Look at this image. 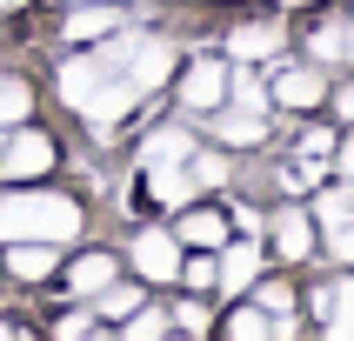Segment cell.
<instances>
[{
    "instance_id": "cell-27",
    "label": "cell",
    "mask_w": 354,
    "mask_h": 341,
    "mask_svg": "<svg viewBox=\"0 0 354 341\" xmlns=\"http://www.w3.org/2000/svg\"><path fill=\"white\" fill-rule=\"evenodd\" d=\"M160 328H167V315H154V308H147V315H134V321H127V341H154Z\"/></svg>"
},
{
    "instance_id": "cell-17",
    "label": "cell",
    "mask_w": 354,
    "mask_h": 341,
    "mask_svg": "<svg viewBox=\"0 0 354 341\" xmlns=\"http://www.w3.org/2000/svg\"><path fill=\"white\" fill-rule=\"evenodd\" d=\"M174 234H180V241H194V248H221V241H227V221L207 214V208H194V214H180Z\"/></svg>"
},
{
    "instance_id": "cell-24",
    "label": "cell",
    "mask_w": 354,
    "mask_h": 341,
    "mask_svg": "<svg viewBox=\"0 0 354 341\" xmlns=\"http://www.w3.org/2000/svg\"><path fill=\"white\" fill-rule=\"evenodd\" d=\"M187 174H194V187H214V181H227V160H221V154H201V160H187Z\"/></svg>"
},
{
    "instance_id": "cell-20",
    "label": "cell",
    "mask_w": 354,
    "mask_h": 341,
    "mask_svg": "<svg viewBox=\"0 0 354 341\" xmlns=\"http://www.w3.org/2000/svg\"><path fill=\"white\" fill-rule=\"evenodd\" d=\"M315 221H321V228H341V221H354V187L321 194V201H315Z\"/></svg>"
},
{
    "instance_id": "cell-3",
    "label": "cell",
    "mask_w": 354,
    "mask_h": 341,
    "mask_svg": "<svg viewBox=\"0 0 354 341\" xmlns=\"http://www.w3.org/2000/svg\"><path fill=\"white\" fill-rule=\"evenodd\" d=\"M54 167V140L34 134V127H14L0 134V181H27V174H47Z\"/></svg>"
},
{
    "instance_id": "cell-5",
    "label": "cell",
    "mask_w": 354,
    "mask_h": 341,
    "mask_svg": "<svg viewBox=\"0 0 354 341\" xmlns=\"http://www.w3.org/2000/svg\"><path fill=\"white\" fill-rule=\"evenodd\" d=\"M180 100H187V107H201V114H207V107H221V100H227V67H221V60H194V67L180 74Z\"/></svg>"
},
{
    "instance_id": "cell-4",
    "label": "cell",
    "mask_w": 354,
    "mask_h": 341,
    "mask_svg": "<svg viewBox=\"0 0 354 341\" xmlns=\"http://www.w3.org/2000/svg\"><path fill=\"white\" fill-rule=\"evenodd\" d=\"M134 268L147 281H174L180 275V234H160V228H154V234H140L134 241Z\"/></svg>"
},
{
    "instance_id": "cell-12",
    "label": "cell",
    "mask_w": 354,
    "mask_h": 341,
    "mask_svg": "<svg viewBox=\"0 0 354 341\" xmlns=\"http://www.w3.org/2000/svg\"><path fill=\"white\" fill-rule=\"evenodd\" d=\"M274 248H281V261H301L315 248V221L301 214V208H281L274 214Z\"/></svg>"
},
{
    "instance_id": "cell-7",
    "label": "cell",
    "mask_w": 354,
    "mask_h": 341,
    "mask_svg": "<svg viewBox=\"0 0 354 341\" xmlns=\"http://www.w3.org/2000/svg\"><path fill=\"white\" fill-rule=\"evenodd\" d=\"M315 315L328 321L335 341H348L354 335V281H321V288H315Z\"/></svg>"
},
{
    "instance_id": "cell-9",
    "label": "cell",
    "mask_w": 354,
    "mask_h": 341,
    "mask_svg": "<svg viewBox=\"0 0 354 341\" xmlns=\"http://www.w3.org/2000/svg\"><path fill=\"white\" fill-rule=\"evenodd\" d=\"M100 80H107V60H87V54H74L67 67H60V100H67V107H87Z\"/></svg>"
},
{
    "instance_id": "cell-22",
    "label": "cell",
    "mask_w": 354,
    "mask_h": 341,
    "mask_svg": "<svg viewBox=\"0 0 354 341\" xmlns=\"http://www.w3.org/2000/svg\"><path fill=\"white\" fill-rule=\"evenodd\" d=\"M234 335H241V341L274 335V315H268V308H241V315H234Z\"/></svg>"
},
{
    "instance_id": "cell-25",
    "label": "cell",
    "mask_w": 354,
    "mask_h": 341,
    "mask_svg": "<svg viewBox=\"0 0 354 341\" xmlns=\"http://www.w3.org/2000/svg\"><path fill=\"white\" fill-rule=\"evenodd\" d=\"M328 255H335V261H348V268H354V221L328 228Z\"/></svg>"
},
{
    "instance_id": "cell-23",
    "label": "cell",
    "mask_w": 354,
    "mask_h": 341,
    "mask_svg": "<svg viewBox=\"0 0 354 341\" xmlns=\"http://www.w3.org/2000/svg\"><path fill=\"white\" fill-rule=\"evenodd\" d=\"M100 308H107V315H134V308H140V288H114V281H107V288H100Z\"/></svg>"
},
{
    "instance_id": "cell-2",
    "label": "cell",
    "mask_w": 354,
    "mask_h": 341,
    "mask_svg": "<svg viewBox=\"0 0 354 341\" xmlns=\"http://www.w3.org/2000/svg\"><path fill=\"white\" fill-rule=\"evenodd\" d=\"M107 67H120V74L134 80L140 94L147 87H160L167 80V67H174V54H167V40H147V34H120V40H107Z\"/></svg>"
},
{
    "instance_id": "cell-8",
    "label": "cell",
    "mask_w": 354,
    "mask_h": 341,
    "mask_svg": "<svg viewBox=\"0 0 354 341\" xmlns=\"http://www.w3.org/2000/svg\"><path fill=\"white\" fill-rule=\"evenodd\" d=\"M274 100L281 107H315V100H328V80L315 67H274Z\"/></svg>"
},
{
    "instance_id": "cell-13",
    "label": "cell",
    "mask_w": 354,
    "mask_h": 341,
    "mask_svg": "<svg viewBox=\"0 0 354 341\" xmlns=\"http://www.w3.org/2000/svg\"><path fill=\"white\" fill-rule=\"evenodd\" d=\"M187 160H194V134L187 127H160L147 140V167H187Z\"/></svg>"
},
{
    "instance_id": "cell-28",
    "label": "cell",
    "mask_w": 354,
    "mask_h": 341,
    "mask_svg": "<svg viewBox=\"0 0 354 341\" xmlns=\"http://www.w3.org/2000/svg\"><path fill=\"white\" fill-rule=\"evenodd\" d=\"M180 275H187V288H214V261H187Z\"/></svg>"
},
{
    "instance_id": "cell-16",
    "label": "cell",
    "mask_w": 354,
    "mask_h": 341,
    "mask_svg": "<svg viewBox=\"0 0 354 341\" xmlns=\"http://www.w3.org/2000/svg\"><path fill=\"white\" fill-rule=\"evenodd\" d=\"M7 268L27 275V281H40L47 268H54V241H14V248H7Z\"/></svg>"
},
{
    "instance_id": "cell-1",
    "label": "cell",
    "mask_w": 354,
    "mask_h": 341,
    "mask_svg": "<svg viewBox=\"0 0 354 341\" xmlns=\"http://www.w3.org/2000/svg\"><path fill=\"white\" fill-rule=\"evenodd\" d=\"M0 234H7V241H74L80 234V208L67 194L20 187V194L0 201Z\"/></svg>"
},
{
    "instance_id": "cell-10",
    "label": "cell",
    "mask_w": 354,
    "mask_h": 341,
    "mask_svg": "<svg viewBox=\"0 0 354 341\" xmlns=\"http://www.w3.org/2000/svg\"><path fill=\"white\" fill-rule=\"evenodd\" d=\"M254 268H261V248L254 241H234L227 255L214 261V281H221V295H241L248 281H254Z\"/></svg>"
},
{
    "instance_id": "cell-30",
    "label": "cell",
    "mask_w": 354,
    "mask_h": 341,
    "mask_svg": "<svg viewBox=\"0 0 354 341\" xmlns=\"http://www.w3.org/2000/svg\"><path fill=\"white\" fill-rule=\"evenodd\" d=\"M341 174L354 181V140H348V147H341Z\"/></svg>"
},
{
    "instance_id": "cell-18",
    "label": "cell",
    "mask_w": 354,
    "mask_h": 341,
    "mask_svg": "<svg viewBox=\"0 0 354 341\" xmlns=\"http://www.w3.org/2000/svg\"><path fill=\"white\" fill-rule=\"evenodd\" d=\"M107 281H114V261H107V255H80L74 275H67V288H74V295H100Z\"/></svg>"
},
{
    "instance_id": "cell-19",
    "label": "cell",
    "mask_w": 354,
    "mask_h": 341,
    "mask_svg": "<svg viewBox=\"0 0 354 341\" xmlns=\"http://www.w3.org/2000/svg\"><path fill=\"white\" fill-rule=\"evenodd\" d=\"M27 107H34V94H27V80L0 74V127H7V120H27Z\"/></svg>"
},
{
    "instance_id": "cell-26",
    "label": "cell",
    "mask_w": 354,
    "mask_h": 341,
    "mask_svg": "<svg viewBox=\"0 0 354 341\" xmlns=\"http://www.w3.org/2000/svg\"><path fill=\"white\" fill-rule=\"evenodd\" d=\"M254 295H261V308H268V315H295V295H288L281 281H268V288H254Z\"/></svg>"
},
{
    "instance_id": "cell-6",
    "label": "cell",
    "mask_w": 354,
    "mask_h": 341,
    "mask_svg": "<svg viewBox=\"0 0 354 341\" xmlns=\"http://www.w3.org/2000/svg\"><path fill=\"white\" fill-rule=\"evenodd\" d=\"M214 140H221V147H261V140H268V114L234 100L227 114H214Z\"/></svg>"
},
{
    "instance_id": "cell-29",
    "label": "cell",
    "mask_w": 354,
    "mask_h": 341,
    "mask_svg": "<svg viewBox=\"0 0 354 341\" xmlns=\"http://www.w3.org/2000/svg\"><path fill=\"white\" fill-rule=\"evenodd\" d=\"M335 107H341V120H354V87H341V94H335Z\"/></svg>"
},
{
    "instance_id": "cell-15",
    "label": "cell",
    "mask_w": 354,
    "mask_h": 341,
    "mask_svg": "<svg viewBox=\"0 0 354 341\" xmlns=\"http://www.w3.org/2000/svg\"><path fill=\"white\" fill-rule=\"evenodd\" d=\"M120 14L114 7H100V0H80V14L67 20V40H100V34H114Z\"/></svg>"
},
{
    "instance_id": "cell-14",
    "label": "cell",
    "mask_w": 354,
    "mask_h": 341,
    "mask_svg": "<svg viewBox=\"0 0 354 341\" xmlns=\"http://www.w3.org/2000/svg\"><path fill=\"white\" fill-rule=\"evenodd\" d=\"M308 47H315V60H354V20H321Z\"/></svg>"
},
{
    "instance_id": "cell-11",
    "label": "cell",
    "mask_w": 354,
    "mask_h": 341,
    "mask_svg": "<svg viewBox=\"0 0 354 341\" xmlns=\"http://www.w3.org/2000/svg\"><path fill=\"white\" fill-rule=\"evenodd\" d=\"M274 47H281V20H248V27L227 34V54L234 60H268Z\"/></svg>"
},
{
    "instance_id": "cell-31",
    "label": "cell",
    "mask_w": 354,
    "mask_h": 341,
    "mask_svg": "<svg viewBox=\"0 0 354 341\" xmlns=\"http://www.w3.org/2000/svg\"><path fill=\"white\" fill-rule=\"evenodd\" d=\"M0 7H20V0H0Z\"/></svg>"
},
{
    "instance_id": "cell-21",
    "label": "cell",
    "mask_w": 354,
    "mask_h": 341,
    "mask_svg": "<svg viewBox=\"0 0 354 341\" xmlns=\"http://www.w3.org/2000/svg\"><path fill=\"white\" fill-rule=\"evenodd\" d=\"M227 94H234L241 107H261V114H268V87H261L254 74H227Z\"/></svg>"
}]
</instances>
